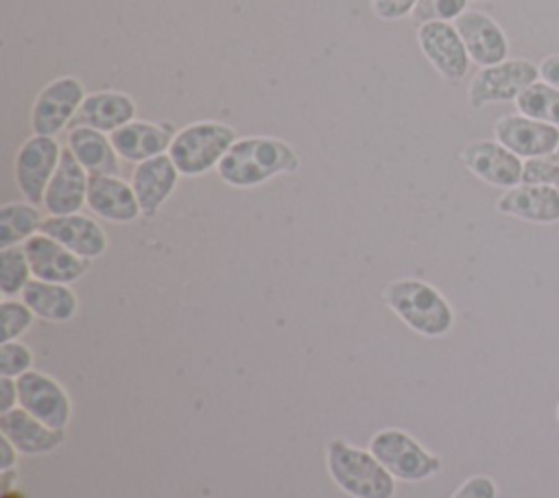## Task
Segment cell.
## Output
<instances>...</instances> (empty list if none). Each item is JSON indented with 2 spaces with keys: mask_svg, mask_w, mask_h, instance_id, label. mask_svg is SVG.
Segmentation results:
<instances>
[{
  "mask_svg": "<svg viewBox=\"0 0 559 498\" xmlns=\"http://www.w3.org/2000/svg\"><path fill=\"white\" fill-rule=\"evenodd\" d=\"M297 168L299 157L290 144L273 135H249L231 144L216 173L231 188H255Z\"/></svg>",
  "mask_w": 559,
  "mask_h": 498,
  "instance_id": "6da1fadb",
  "label": "cell"
},
{
  "mask_svg": "<svg viewBox=\"0 0 559 498\" xmlns=\"http://www.w3.org/2000/svg\"><path fill=\"white\" fill-rule=\"evenodd\" d=\"M384 304L402 323L426 339H439L454 325V310L450 301L428 282L415 277H400L384 286Z\"/></svg>",
  "mask_w": 559,
  "mask_h": 498,
  "instance_id": "7a4b0ae2",
  "label": "cell"
},
{
  "mask_svg": "<svg viewBox=\"0 0 559 498\" xmlns=\"http://www.w3.org/2000/svg\"><path fill=\"white\" fill-rule=\"evenodd\" d=\"M325 467L332 483L349 498H393L395 478L371 454L345 439L325 443Z\"/></svg>",
  "mask_w": 559,
  "mask_h": 498,
  "instance_id": "3957f363",
  "label": "cell"
},
{
  "mask_svg": "<svg viewBox=\"0 0 559 498\" xmlns=\"http://www.w3.org/2000/svg\"><path fill=\"white\" fill-rule=\"evenodd\" d=\"M236 140L238 138L231 127L216 120H201L175 133L168 155L181 175L199 177L218 168Z\"/></svg>",
  "mask_w": 559,
  "mask_h": 498,
  "instance_id": "277c9868",
  "label": "cell"
},
{
  "mask_svg": "<svg viewBox=\"0 0 559 498\" xmlns=\"http://www.w3.org/2000/svg\"><path fill=\"white\" fill-rule=\"evenodd\" d=\"M369 450L395 481L419 483L441 472V459L402 428H380L371 435Z\"/></svg>",
  "mask_w": 559,
  "mask_h": 498,
  "instance_id": "5b68a950",
  "label": "cell"
},
{
  "mask_svg": "<svg viewBox=\"0 0 559 498\" xmlns=\"http://www.w3.org/2000/svg\"><path fill=\"white\" fill-rule=\"evenodd\" d=\"M539 79V68L528 59H504L502 63L480 68L469 87L467 100L474 109L489 103L515 100L528 85Z\"/></svg>",
  "mask_w": 559,
  "mask_h": 498,
  "instance_id": "8992f818",
  "label": "cell"
},
{
  "mask_svg": "<svg viewBox=\"0 0 559 498\" xmlns=\"http://www.w3.org/2000/svg\"><path fill=\"white\" fill-rule=\"evenodd\" d=\"M61 146L52 135H33L22 142L13 162V177L22 197L33 205H44L46 188L59 166Z\"/></svg>",
  "mask_w": 559,
  "mask_h": 498,
  "instance_id": "52a82bcc",
  "label": "cell"
},
{
  "mask_svg": "<svg viewBox=\"0 0 559 498\" xmlns=\"http://www.w3.org/2000/svg\"><path fill=\"white\" fill-rule=\"evenodd\" d=\"M17 406L55 430H66L72 419V400L63 384L37 369L17 378Z\"/></svg>",
  "mask_w": 559,
  "mask_h": 498,
  "instance_id": "ba28073f",
  "label": "cell"
},
{
  "mask_svg": "<svg viewBox=\"0 0 559 498\" xmlns=\"http://www.w3.org/2000/svg\"><path fill=\"white\" fill-rule=\"evenodd\" d=\"M85 96V87L76 76H59L46 83L31 107L33 131L55 138L72 122Z\"/></svg>",
  "mask_w": 559,
  "mask_h": 498,
  "instance_id": "9c48e42d",
  "label": "cell"
},
{
  "mask_svg": "<svg viewBox=\"0 0 559 498\" xmlns=\"http://www.w3.org/2000/svg\"><path fill=\"white\" fill-rule=\"evenodd\" d=\"M22 247L26 251L35 280L70 286L72 282L81 280L92 264V260L72 253L68 247L41 232L31 236Z\"/></svg>",
  "mask_w": 559,
  "mask_h": 498,
  "instance_id": "30bf717a",
  "label": "cell"
},
{
  "mask_svg": "<svg viewBox=\"0 0 559 498\" xmlns=\"http://www.w3.org/2000/svg\"><path fill=\"white\" fill-rule=\"evenodd\" d=\"M417 42L424 57L445 81H461L469 68L465 44L450 22H426L417 28Z\"/></svg>",
  "mask_w": 559,
  "mask_h": 498,
  "instance_id": "8fae6325",
  "label": "cell"
},
{
  "mask_svg": "<svg viewBox=\"0 0 559 498\" xmlns=\"http://www.w3.org/2000/svg\"><path fill=\"white\" fill-rule=\"evenodd\" d=\"M461 162L472 175H476L489 186L509 190L522 183V168H524L522 157L511 153L498 140L469 142L461 151Z\"/></svg>",
  "mask_w": 559,
  "mask_h": 498,
  "instance_id": "7c38bea8",
  "label": "cell"
},
{
  "mask_svg": "<svg viewBox=\"0 0 559 498\" xmlns=\"http://www.w3.org/2000/svg\"><path fill=\"white\" fill-rule=\"evenodd\" d=\"M496 140L522 159L555 153L559 149V127L526 118L522 114H509L493 124Z\"/></svg>",
  "mask_w": 559,
  "mask_h": 498,
  "instance_id": "4fadbf2b",
  "label": "cell"
},
{
  "mask_svg": "<svg viewBox=\"0 0 559 498\" xmlns=\"http://www.w3.org/2000/svg\"><path fill=\"white\" fill-rule=\"evenodd\" d=\"M87 186H90V173L79 164V159L66 146L61 151L59 166L44 194V208L48 216L76 214L87 203Z\"/></svg>",
  "mask_w": 559,
  "mask_h": 498,
  "instance_id": "5bb4252c",
  "label": "cell"
},
{
  "mask_svg": "<svg viewBox=\"0 0 559 498\" xmlns=\"http://www.w3.org/2000/svg\"><path fill=\"white\" fill-rule=\"evenodd\" d=\"M469 59L483 68L502 63L509 52V42L504 31L480 11H463L454 20Z\"/></svg>",
  "mask_w": 559,
  "mask_h": 498,
  "instance_id": "9a60e30c",
  "label": "cell"
},
{
  "mask_svg": "<svg viewBox=\"0 0 559 498\" xmlns=\"http://www.w3.org/2000/svg\"><path fill=\"white\" fill-rule=\"evenodd\" d=\"M179 170L170 155H157L135 164L131 175V186L135 190L140 210L144 218H153L166 199L175 192L179 181Z\"/></svg>",
  "mask_w": 559,
  "mask_h": 498,
  "instance_id": "2e32d148",
  "label": "cell"
},
{
  "mask_svg": "<svg viewBox=\"0 0 559 498\" xmlns=\"http://www.w3.org/2000/svg\"><path fill=\"white\" fill-rule=\"evenodd\" d=\"M87 208L111 223H131L142 216L131 181L118 175H90Z\"/></svg>",
  "mask_w": 559,
  "mask_h": 498,
  "instance_id": "e0dca14e",
  "label": "cell"
},
{
  "mask_svg": "<svg viewBox=\"0 0 559 498\" xmlns=\"http://www.w3.org/2000/svg\"><path fill=\"white\" fill-rule=\"evenodd\" d=\"M0 435L9 439L20 454H26V456L50 454L66 439V430H55L41 424L22 406L0 413Z\"/></svg>",
  "mask_w": 559,
  "mask_h": 498,
  "instance_id": "ac0fdd59",
  "label": "cell"
},
{
  "mask_svg": "<svg viewBox=\"0 0 559 498\" xmlns=\"http://www.w3.org/2000/svg\"><path fill=\"white\" fill-rule=\"evenodd\" d=\"M39 232L87 260L100 258L107 251L105 229L94 218L81 212L66 216H46Z\"/></svg>",
  "mask_w": 559,
  "mask_h": 498,
  "instance_id": "d6986e66",
  "label": "cell"
},
{
  "mask_svg": "<svg viewBox=\"0 0 559 498\" xmlns=\"http://www.w3.org/2000/svg\"><path fill=\"white\" fill-rule=\"evenodd\" d=\"M111 144L116 153L124 162L140 164L144 159L164 155L175 138V129L168 122H146V120H131L111 135Z\"/></svg>",
  "mask_w": 559,
  "mask_h": 498,
  "instance_id": "ffe728a7",
  "label": "cell"
},
{
  "mask_svg": "<svg viewBox=\"0 0 559 498\" xmlns=\"http://www.w3.org/2000/svg\"><path fill=\"white\" fill-rule=\"evenodd\" d=\"M496 210L528 223H557L559 221V188L518 183L498 199Z\"/></svg>",
  "mask_w": 559,
  "mask_h": 498,
  "instance_id": "44dd1931",
  "label": "cell"
},
{
  "mask_svg": "<svg viewBox=\"0 0 559 498\" xmlns=\"http://www.w3.org/2000/svg\"><path fill=\"white\" fill-rule=\"evenodd\" d=\"M135 118V103L129 94L100 90L85 96L70 127H90L103 133H114Z\"/></svg>",
  "mask_w": 559,
  "mask_h": 498,
  "instance_id": "7402d4cb",
  "label": "cell"
},
{
  "mask_svg": "<svg viewBox=\"0 0 559 498\" xmlns=\"http://www.w3.org/2000/svg\"><path fill=\"white\" fill-rule=\"evenodd\" d=\"M20 297L37 319L48 323L70 321L79 308L76 295L68 284H55L35 277L24 286Z\"/></svg>",
  "mask_w": 559,
  "mask_h": 498,
  "instance_id": "603a6c76",
  "label": "cell"
},
{
  "mask_svg": "<svg viewBox=\"0 0 559 498\" xmlns=\"http://www.w3.org/2000/svg\"><path fill=\"white\" fill-rule=\"evenodd\" d=\"M68 149L79 159V164L90 175H118L120 162L111 144V138H105L103 131L90 127H70Z\"/></svg>",
  "mask_w": 559,
  "mask_h": 498,
  "instance_id": "cb8c5ba5",
  "label": "cell"
},
{
  "mask_svg": "<svg viewBox=\"0 0 559 498\" xmlns=\"http://www.w3.org/2000/svg\"><path fill=\"white\" fill-rule=\"evenodd\" d=\"M44 216L39 205L28 201H13L0 208V249L24 245L39 232Z\"/></svg>",
  "mask_w": 559,
  "mask_h": 498,
  "instance_id": "d4e9b609",
  "label": "cell"
},
{
  "mask_svg": "<svg viewBox=\"0 0 559 498\" xmlns=\"http://www.w3.org/2000/svg\"><path fill=\"white\" fill-rule=\"evenodd\" d=\"M515 109L526 118L559 127V90L535 81L515 98Z\"/></svg>",
  "mask_w": 559,
  "mask_h": 498,
  "instance_id": "484cf974",
  "label": "cell"
},
{
  "mask_svg": "<svg viewBox=\"0 0 559 498\" xmlns=\"http://www.w3.org/2000/svg\"><path fill=\"white\" fill-rule=\"evenodd\" d=\"M31 264L22 245L0 249V293L2 297L22 295L24 286L33 280Z\"/></svg>",
  "mask_w": 559,
  "mask_h": 498,
  "instance_id": "4316f807",
  "label": "cell"
},
{
  "mask_svg": "<svg viewBox=\"0 0 559 498\" xmlns=\"http://www.w3.org/2000/svg\"><path fill=\"white\" fill-rule=\"evenodd\" d=\"M0 319H2V341H17L37 319L33 310L20 299L2 297L0 301Z\"/></svg>",
  "mask_w": 559,
  "mask_h": 498,
  "instance_id": "83f0119b",
  "label": "cell"
},
{
  "mask_svg": "<svg viewBox=\"0 0 559 498\" xmlns=\"http://www.w3.org/2000/svg\"><path fill=\"white\" fill-rule=\"evenodd\" d=\"M522 183H537V186L559 188V151L524 159Z\"/></svg>",
  "mask_w": 559,
  "mask_h": 498,
  "instance_id": "f1b7e54d",
  "label": "cell"
},
{
  "mask_svg": "<svg viewBox=\"0 0 559 498\" xmlns=\"http://www.w3.org/2000/svg\"><path fill=\"white\" fill-rule=\"evenodd\" d=\"M467 7V0H417L413 9V20L417 24L426 22H452Z\"/></svg>",
  "mask_w": 559,
  "mask_h": 498,
  "instance_id": "f546056e",
  "label": "cell"
},
{
  "mask_svg": "<svg viewBox=\"0 0 559 498\" xmlns=\"http://www.w3.org/2000/svg\"><path fill=\"white\" fill-rule=\"evenodd\" d=\"M33 369V352L22 341H2L0 345V376L20 378Z\"/></svg>",
  "mask_w": 559,
  "mask_h": 498,
  "instance_id": "4dcf8cb0",
  "label": "cell"
},
{
  "mask_svg": "<svg viewBox=\"0 0 559 498\" xmlns=\"http://www.w3.org/2000/svg\"><path fill=\"white\" fill-rule=\"evenodd\" d=\"M496 483L485 474H476L463 481L450 498H496Z\"/></svg>",
  "mask_w": 559,
  "mask_h": 498,
  "instance_id": "1f68e13d",
  "label": "cell"
},
{
  "mask_svg": "<svg viewBox=\"0 0 559 498\" xmlns=\"http://www.w3.org/2000/svg\"><path fill=\"white\" fill-rule=\"evenodd\" d=\"M417 0H371V11L380 20H400L413 13Z\"/></svg>",
  "mask_w": 559,
  "mask_h": 498,
  "instance_id": "d6a6232c",
  "label": "cell"
},
{
  "mask_svg": "<svg viewBox=\"0 0 559 498\" xmlns=\"http://www.w3.org/2000/svg\"><path fill=\"white\" fill-rule=\"evenodd\" d=\"M17 406V378L0 376V413Z\"/></svg>",
  "mask_w": 559,
  "mask_h": 498,
  "instance_id": "836d02e7",
  "label": "cell"
},
{
  "mask_svg": "<svg viewBox=\"0 0 559 498\" xmlns=\"http://www.w3.org/2000/svg\"><path fill=\"white\" fill-rule=\"evenodd\" d=\"M537 68H539L542 81L559 90V55H548V57H544Z\"/></svg>",
  "mask_w": 559,
  "mask_h": 498,
  "instance_id": "e575fe53",
  "label": "cell"
},
{
  "mask_svg": "<svg viewBox=\"0 0 559 498\" xmlns=\"http://www.w3.org/2000/svg\"><path fill=\"white\" fill-rule=\"evenodd\" d=\"M17 450L9 439H0V472L4 470H15L17 467Z\"/></svg>",
  "mask_w": 559,
  "mask_h": 498,
  "instance_id": "d590c367",
  "label": "cell"
},
{
  "mask_svg": "<svg viewBox=\"0 0 559 498\" xmlns=\"http://www.w3.org/2000/svg\"><path fill=\"white\" fill-rule=\"evenodd\" d=\"M4 498H22V496L20 494L15 496V491H4Z\"/></svg>",
  "mask_w": 559,
  "mask_h": 498,
  "instance_id": "8d00e7d4",
  "label": "cell"
},
{
  "mask_svg": "<svg viewBox=\"0 0 559 498\" xmlns=\"http://www.w3.org/2000/svg\"><path fill=\"white\" fill-rule=\"evenodd\" d=\"M557 419H559V404H557Z\"/></svg>",
  "mask_w": 559,
  "mask_h": 498,
  "instance_id": "74e56055",
  "label": "cell"
},
{
  "mask_svg": "<svg viewBox=\"0 0 559 498\" xmlns=\"http://www.w3.org/2000/svg\"><path fill=\"white\" fill-rule=\"evenodd\" d=\"M557 151H559V149H557Z\"/></svg>",
  "mask_w": 559,
  "mask_h": 498,
  "instance_id": "f35d334b",
  "label": "cell"
}]
</instances>
